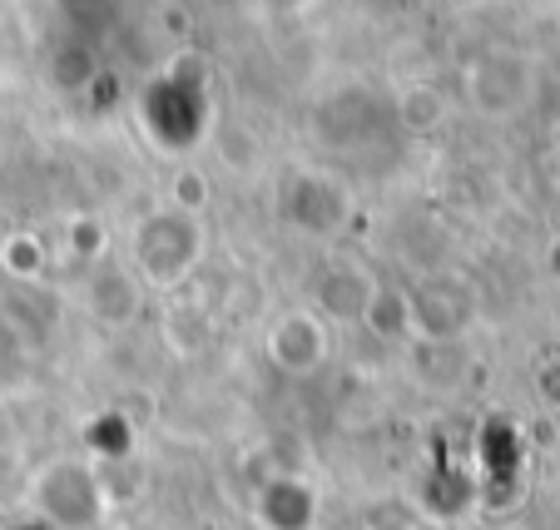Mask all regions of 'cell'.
Wrapping results in <instances>:
<instances>
[{"label":"cell","mask_w":560,"mask_h":530,"mask_svg":"<svg viewBox=\"0 0 560 530\" xmlns=\"http://www.w3.org/2000/svg\"><path fill=\"white\" fill-rule=\"evenodd\" d=\"M194 258H199V223H194L189 213L170 209V213L144 219V228H139V238H135V263L149 283H159V287L179 283L194 268Z\"/></svg>","instance_id":"6da1fadb"},{"label":"cell","mask_w":560,"mask_h":530,"mask_svg":"<svg viewBox=\"0 0 560 530\" xmlns=\"http://www.w3.org/2000/svg\"><path fill=\"white\" fill-rule=\"evenodd\" d=\"M35 510L60 530H80L100 520V486L85 461H55L35 476Z\"/></svg>","instance_id":"7a4b0ae2"},{"label":"cell","mask_w":560,"mask_h":530,"mask_svg":"<svg viewBox=\"0 0 560 530\" xmlns=\"http://www.w3.org/2000/svg\"><path fill=\"white\" fill-rule=\"evenodd\" d=\"M268 352H273V362L283 372L307 377L317 362L328 357V328H323L313 313H288V318L273 322V332H268Z\"/></svg>","instance_id":"3957f363"},{"label":"cell","mask_w":560,"mask_h":530,"mask_svg":"<svg viewBox=\"0 0 560 530\" xmlns=\"http://www.w3.org/2000/svg\"><path fill=\"white\" fill-rule=\"evenodd\" d=\"M288 219L307 234H332L348 219V193L323 174H298L293 189H288Z\"/></svg>","instance_id":"277c9868"},{"label":"cell","mask_w":560,"mask_h":530,"mask_svg":"<svg viewBox=\"0 0 560 530\" xmlns=\"http://www.w3.org/2000/svg\"><path fill=\"white\" fill-rule=\"evenodd\" d=\"M372 297H377L372 278L352 263H332L328 273L317 278V303H323V313H332V318H368Z\"/></svg>","instance_id":"5b68a950"},{"label":"cell","mask_w":560,"mask_h":530,"mask_svg":"<svg viewBox=\"0 0 560 530\" xmlns=\"http://www.w3.org/2000/svg\"><path fill=\"white\" fill-rule=\"evenodd\" d=\"M135 303H139V293L125 268H100V273L90 278V308L105 322H125L129 313H135Z\"/></svg>","instance_id":"8992f818"},{"label":"cell","mask_w":560,"mask_h":530,"mask_svg":"<svg viewBox=\"0 0 560 530\" xmlns=\"http://www.w3.org/2000/svg\"><path fill=\"white\" fill-rule=\"evenodd\" d=\"M264 516L273 530H307L313 526V496L298 481H278L264 500Z\"/></svg>","instance_id":"52a82bcc"},{"label":"cell","mask_w":560,"mask_h":530,"mask_svg":"<svg viewBox=\"0 0 560 530\" xmlns=\"http://www.w3.org/2000/svg\"><path fill=\"white\" fill-rule=\"evenodd\" d=\"M362 322H372L382 338H392L397 328H407V297L377 287V297H372V308H368V318H362Z\"/></svg>","instance_id":"ba28073f"},{"label":"cell","mask_w":560,"mask_h":530,"mask_svg":"<svg viewBox=\"0 0 560 530\" xmlns=\"http://www.w3.org/2000/svg\"><path fill=\"white\" fill-rule=\"evenodd\" d=\"M540 397L560 407V362H550V367L540 372Z\"/></svg>","instance_id":"9c48e42d"}]
</instances>
